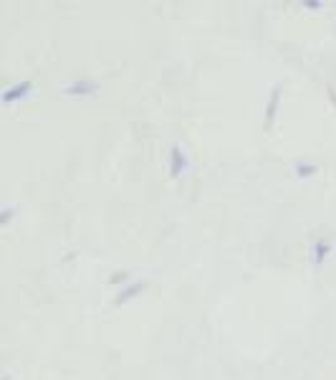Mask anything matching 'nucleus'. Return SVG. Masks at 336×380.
Returning a JSON list of instances; mask_svg holds the SVG:
<instances>
[{"label": "nucleus", "instance_id": "f257e3e1", "mask_svg": "<svg viewBox=\"0 0 336 380\" xmlns=\"http://www.w3.org/2000/svg\"><path fill=\"white\" fill-rule=\"evenodd\" d=\"M25 89H28V84H23V86H18V91H8V94H5V102H13V99H15L18 94L23 96V94H25Z\"/></svg>", "mask_w": 336, "mask_h": 380}]
</instances>
